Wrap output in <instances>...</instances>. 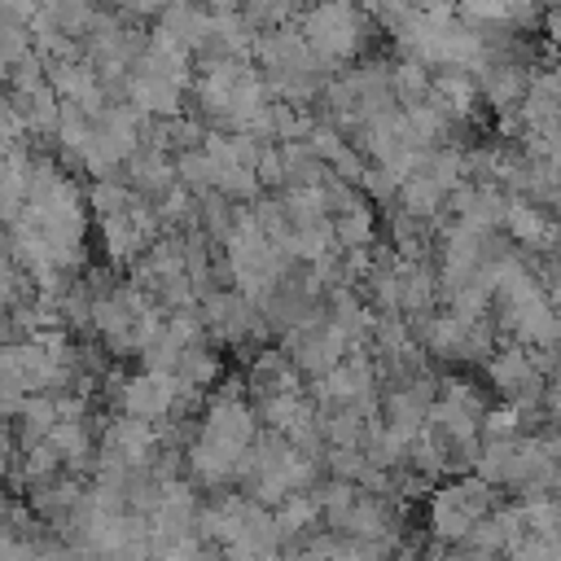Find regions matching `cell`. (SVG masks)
I'll use <instances>...</instances> for the list:
<instances>
[{"label":"cell","instance_id":"5","mask_svg":"<svg viewBox=\"0 0 561 561\" xmlns=\"http://www.w3.org/2000/svg\"><path fill=\"white\" fill-rule=\"evenodd\" d=\"M167 4H171V0H118V9H123L127 18H162Z\"/></svg>","mask_w":561,"mask_h":561},{"label":"cell","instance_id":"3","mask_svg":"<svg viewBox=\"0 0 561 561\" xmlns=\"http://www.w3.org/2000/svg\"><path fill=\"white\" fill-rule=\"evenodd\" d=\"M482 88H486V96L495 101V105H508L513 96H522L526 92V70L517 66V61H486V75H482Z\"/></svg>","mask_w":561,"mask_h":561},{"label":"cell","instance_id":"1","mask_svg":"<svg viewBox=\"0 0 561 561\" xmlns=\"http://www.w3.org/2000/svg\"><path fill=\"white\" fill-rule=\"evenodd\" d=\"M364 9L355 0H316L307 13H302V35L311 44V53L320 61H342L359 48V31H364Z\"/></svg>","mask_w":561,"mask_h":561},{"label":"cell","instance_id":"2","mask_svg":"<svg viewBox=\"0 0 561 561\" xmlns=\"http://www.w3.org/2000/svg\"><path fill=\"white\" fill-rule=\"evenodd\" d=\"M127 88H131L136 105H140V110H149V114H175V110H180V83H175V79H167V75L136 70V75L127 79Z\"/></svg>","mask_w":561,"mask_h":561},{"label":"cell","instance_id":"4","mask_svg":"<svg viewBox=\"0 0 561 561\" xmlns=\"http://www.w3.org/2000/svg\"><path fill=\"white\" fill-rule=\"evenodd\" d=\"M394 92L408 101V105H421L425 101V92H430V75H425V61H403L399 70H394Z\"/></svg>","mask_w":561,"mask_h":561}]
</instances>
